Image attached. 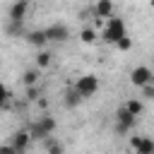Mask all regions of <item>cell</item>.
I'll return each instance as SVG.
<instances>
[{
  "mask_svg": "<svg viewBox=\"0 0 154 154\" xmlns=\"http://www.w3.org/2000/svg\"><path fill=\"white\" fill-rule=\"evenodd\" d=\"M142 91H144V96H147V99H154V82L144 84V87H142Z\"/></svg>",
  "mask_w": 154,
  "mask_h": 154,
  "instance_id": "22",
  "label": "cell"
},
{
  "mask_svg": "<svg viewBox=\"0 0 154 154\" xmlns=\"http://www.w3.org/2000/svg\"><path fill=\"white\" fill-rule=\"evenodd\" d=\"M135 120H137V116H132V113L125 108V103L116 111V130H118V132H130V130L135 128Z\"/></svg>",
  "mask_w": 154,
  "mask_h": 154,
  "instance_id": "3",
  "label": "cell"
},
{
  "mask_svg": "<svg viewBox=\"0 0 154 154\" xmlns=\"http://www.w3.org/2000/svg\"><path fill=\"white\" fill-rule=\"evenodd\" d=\"M46 36H48V41H58V43H63V41L70 38V29H67L65 24H51V26L46 29Z\"/></svg>",
  "mask_w": 154,
  "mask_h": 154,
  "instance_id": "7",
  "label": "cell"
},
{
  "mask_svg": "<svg viewBox=\"0 0 154 154\" xmlns=\"http://www.w3.org/2000/svg\"><path fill=\"white\" fill-rule=\"evenodd\" d=\"M113 0H96V5H94V17H99V19H108V17H113Z\"/></svg>",
  "mask_w": 154,
  "mask_h": 154,
  "instance_id": "8",
  "label": "cell"
},
{
  "mask_svg": "<svg viewBox=\"0 0 154 154\" xmlns=\"http://www.w3.org/2000/svg\"><path fill=\"white\" fill-rule=\"evenodd\" d=\"M29 140H31V135H29L26 130H17V132L12 135V140H10V144H14L19 152H24L26 144H29Z\"/></svg>",
  "mask_w": 154,
  "mask_h": 154,
  "instance_id": "9",
  "label": "cell"
},
{
  "mask_svg": "<svg viewBox=\"0 0 154 154\" xmlns=\"http://www.w3.org/2000/svg\"><path fill=\"white\" fill-rule=\"evenodd\" d=\"M79 99H82V96H79V94H77V89L72 87V89L65 94V106H67V108H75V106L79 103Z\"/></svg>",
  "mask_w": 154,
  "mask_h": 154,
  "instance_id": "12",
  "label": "cell"
},
{
  "mask_svg": "<svg viewBox=\"0 0 154 154\" xmlns=\"http://www.w3.org/2000/svg\"><path fill=\"white\" fill-rule=\"evenodd\" d=\"M7 99H10V91H7V87L0 82V106H5V103H7Z\"/></svg>",
  "mask_w": 154,
  "mask_h": 154,
  "instance_id": "20",
  "label": "cell"
},
{
  "mask_svg": "<svg viewBox=\"0 0 154 154\" xmlns=\"http://www.w3.org/2000/svg\"><path fill=\"white\" fill-rule=\"evenodd\" d=\"M75 89H77V94H79L82 99H89V96H94V94L99 91V79H96L94 75H82V77L75 82Z\"/></svg>",
  "mask_w": 154,
  "mask_h": 154,
  "instance_id": "2",
  "label": "cell"
},
{
  "mask_svg": "<svg viewBox=\"0 0 154 154\" xmlns=\"http://www.w3.org/2000/svg\"><path fill=\"white\" fill-rule=\"evenodd\" d=\"M0 154H22L14 144H0Z\"/></svg>",
  "mask_w": 154,
  "mask_h": 154,
  "instance_id": "19",
  "label": "cell"
},
{
  "mask_svg": "<svg viewBox=\"0 0 154 154\" xmlns=\"http://www.w3.org/2000/svg\"><path fill=\"white\" fill-rule=\"evenodd\" d=\"M22 79H24L26 87H36V84H38V70H26Z\"/></svg>",
  "mask_w": 154,
  "mask_h": 154,
  "instance_id": "13",
  "label": "cell"
},
{
  "mask_svg": "<svg viewBox=\"0 0 154 154\" xmlns=\"http://www.w3.org/2000/svg\"><path fill=\"white\" fill-rule=\"evenodd\" d=\"M149 5H152V7H154V0H149Z\"/></svg>",
  "mask_w": 154,
  "mask_h": 154,
  "instance_id": "25",
  "label": "cell"
},
{
  "mask_svg": "<svg viewBox=\"0 0 154 154\" xmlns=\"http://www.w3.org/2000/svg\"><path fill=\"white\" fill-rule=\"evenodd\" d=\"M140 140H142V135H132V137H130V147L135 149V147L140 144Z\"/></svg>",
  "mask_w": 154,
  "mask_h": 154,
  "instance_id": "24",
  "label": "cell"
},
{
  "mask_svg": "<svg viewBox=\"0 0 154 154\" xmlns=\"http://www.w3.org/2000/svg\"><path fill=\"white\" fill-rule=\"evenodd\" d=\"M79 38H82V43H94V41H96V31H94V29H82Z\"/></svg>",
  "mask_w": 154,
  "mask_h": 154,
  "instance_id": "16",
  "label": "cell"
},
{
  "mask_svg": "<svg viewBox=\"0 0 154 154\" xmlns=\"http://www.w3.org/2000/svg\"><path fill=\"white\" fill-rule=\"evenodd\" d=\"M152 154H154V147H152Z\"/></svg>",
  "mask_w": 154,
  "mask_h": 154,
  "instance_id": "26",
  "label": "cell"
},
{
  "mask_svg": "<svg viewBox=\"0 0 154 154\" xmlns=\"http://www.w3.org/2000/svg\"><path fill=\"white\" fill-rule=\"evenodd\" d=\"M22 31V22H10L7 24V34H19Z\"/></svg>",
  "mask_w": 154,
  "mask_h": 154,
  "instance_id": "21",
  "label": "cell"
},
{
  "mask_svg": "<svg viewBox=\"0 0 154 154\" xmlns=\"http://www.w3.org/2000/svg\"><path fill=\"white\" fill-rule=\"evenodd\" d=\"M116 48H120V51H130L132 48V38L125 34L123 38H118V43H116Z\"/></svg>",
  "mask_w": 154,
  "mask_h": 154,
  "instance_id": "17",
  "label": "cell"
},
{
  "mask_svg": "<svg viewBox=\"0 0 154 154\" xmlns=\"http://www.w3.org/2000/svg\"><path fill=\"white\" fill-rule=\"evenodd\" d=\"M26 99H29V101L38 99V89H36V87H26Z\"/></svg>",
  "mask_w": 154,
  "mask_h": 154,
  "instance_id": "23",
  "label": "cell"
},
{
  "mask_svg": "<svg viewBox=\"0 0 154 154\" xmlns=\"http://www.w3.org/2000/svg\"><path fill=\"white\" fill-rule=\"evenodd\" d=\"M125 108H128L132 116H140L144 106H142V101H140V99H130V101H125Z\"/></svg>",
  "mask_w": 154,
  "mask_h": 154,
  "instance_id": "14",
  "label": "cell"
},
{
  "mask_svg": "<svg viewBox=\"0 0 154 154\" xmlns=\"http://www.w3.org/2000/svg\"><path fill=\"white\" fill-rule=\"evenodd\" d=\"M48 65H51V53L38 51V55H36V67L41 70V67H48Z\"/></svg>",
  "mask_w": 154,
  "mask_h": 154,
  "instance_id": "15",
  "label": "cell"
},
{
  "mask_svg": "<svg viewBox=\"0 0 154 154\" xmlns=\"http://www.w3.org/2000/svg\"><path fill=\"white\" fill-rule=\"evenodd\" d=\"M46 41H48L46 29H36V31H29V34H26V43H31V46H36V48H41Z\"/></svg>",
  "mask_w": 154,
  "mask_h": 154,
  "instance_id": "10",
  "label": "cell"
},
{
  "mask_svg": "<svg viewBox=\"0 0 154 154\" xmlns=\"http://www.w3.org/2000/svg\"><path fill=\"white\" fill-rule=\"evenodd\" d=\"M130 82H132L135 87H144V84L154 82V75H152V70H149L147 65H137V67L130 72Z\"/></svg>",
  "mask_w": 154,
  "mask_h": 154,
  "instance_id": "5",
  "label": "cell"
},
{
  "mask_svg": "<svg viewBox=\"0 0 154 154\" xmlns=\"http://www.w3.org/2000/svg\"><path fill=\"white\" fill-rule=\"evenodd\" d=\"M26 10H29V0H14V2L10 5V12H7L10 22H24Z\"/></svg>",
  "mask_w": 154,
  "mask_h": 154,
  "instance_id": "6",
  "label": "cell"
},
{
  "mask_svg": "<svg viewBox=\"0 0 154 154\" xmlns=\"http://www.w3.org/2000/svg\"><path fill=\"white\" fill-rule=\"evenodd\" d=\"M55 128H58L55 118H51V116H41V118L36 120V125L31 128V137H48V135H53Z\"/></svg>",
  "mask_w": 154,
  "mask_h": 154,
  "instance_id": "4",
  "label": "cell"
},
{
  "mask_svg": "<svg viewBox=\"0 0 154 154\" xmlns=\"http://www.w3.org/2000/svg\"><path fill=\"white\" fill-rule=\"evenodd\" d=\"M152 147H154V140L142 137V140H140V144L135 147V154H152Z\"/></svg>",
  "mask_w": 154,
  "mask_h": 154,
  "instance_id": "11",
  "label": "cell"
},
{
  "mask_svg": "<svg viewBox=\"0 0 154 154\" xmlns=\"http://www.w3.org/2000/svg\"><path fill=\"white\" fill-rule=\"evenodd\" d=\"M128 31H125V22L120 19V17H108V24H106V29H103V34H101V38L106 41V43H118V38H123Z\"/></svg>",
  "mask_w": 154,
  "mask_h": 154,
  "instance_id": "1",
  "label": "cell"
},
{
  "mask_svg": "<svg viewBox=\"0 0 154 154\" xmlns=\"http://www.w3.org/2000/svg\"><path fill=\"white\" fill-rule=\"evenodd\" d=\"M48 154H63V144H60V142L48 140Z\"/></svg>",
  "mask_w": 154,
  "mask_h": 154,
  "instance_id": "18",
  "label": "cell"
}]
</instances>
